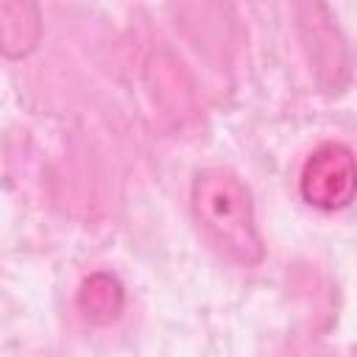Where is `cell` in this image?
I'll return each instance as SVG.
<instances>
[{"mask_svg":"<svg viewBox=\"0 0 357 357\" xmlns=\"http://www.w3.org/2000/svg\"><path fill=\"white\" fill-rule=\"evenodd\" d=\"M192 215L220 254L240 265H257L265 257V243L257 229L254 201L245 181L226 167H204L190 190Z\"/></svg>","mask_w":357,"mask_h":357,"instance_id":"1","label":"cell"},{"mask_svg":"<svg viewBox=\"0 0 357 357\" xmlns=\"http://www.w3.org/2000/svg\"><path fill=\"white\" fill-rule=\"evenodd\" d=\"M354 184H357V170H354V156L351 148L343 142H324L318 145L298 176V190L301 198L324 212H335L351 204L354 198Z\"/></svg>","mask_w":357,"mask_h":357,"instance_id":"2","label":"cell"},{"mask_svg":"<svg viewBox=\"0 0 357 357\" xmlns=\"http://www.w3.org/2000/svg\"><path fill=\"white\" fill-rule=\"evenodd\" d=\"M42 36V17L39 6L6 0L0 3V53L8 59L28 56Z\"/></svg>","mask_w":357,"mask_h":357,"instance_id":"3","label":"cell"},{"mask_svg":"<svg viewBox=\"0 0 357 357\" xmlns=\"http://www.w3.org/2000/svg\"><path fill=\"white\" fill-rule=\"evenodd\" d=\"M81 315L95 324V326H103V324H112L120 312H123V304H126V293H123V284L112 276V273H92L81 282V290H78V298H75Z\"/></svg>","mask_w":357,"mask_h":357,"instance_id":"4","label":"cell"}]
</instances>
